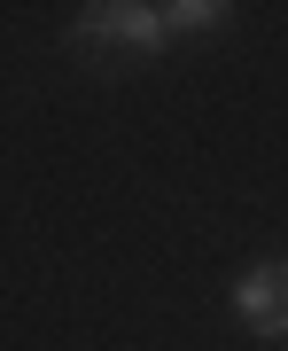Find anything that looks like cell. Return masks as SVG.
<instances>
[{
    "mask_svg": "<svg viewBox=\"0 0 288 351\" xmlns=\"http://www.w3.org/2000/svg\"><path fill=\"white\" fill-rule=\"evenodd\" d=\"M70 39L78 47H133V55H156L172 24H163V8L148 0H101V8H78L70 16Z\"/></svg>",
    "mask_w": 288,
    "mask_h": 351,
    "instance_id": "obj_1",
    "label": "cell"
},
{
    "mask_svg": "<svg viewBox=\"0 0 288 351\" xmlns=\"http://www.w3.org/2000/svg\"><path fill=\"white\" fill-rule=\"evenodd\" d=\"M226 16H234L226 0H172V8H163V24H172V32H218Z\"/></svg>",
    "mask_w": 288,
    "mask_h": 351,
    "instance_id": "obj_3",
    "label": "cell"
},
{
    "mask_svg": "<svg viewBox=\"0 0 288 351\" xmlns=\"http://www.w3.org/2000/svg\"><path fill=\"white\" fill-rule=\"evenodd\" d=\"M234 320L250 336H288V258H265L234 281Z\"/></svg>",
    "mask_w": 288,
    "mask_h": 351,
    "instance_id": "obj_2",
    "label": "cell"
}]
</instances>
